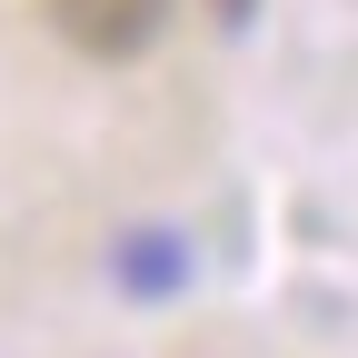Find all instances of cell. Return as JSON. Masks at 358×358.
<instances>
[{"label": "cell", "mask_w": 358, "mask_h": 358, "mask_svg": "<svg viewBox=\"0 0 358 358\" xmlns=\"http://www.w3.org/2000/svg\"><path fill=\"white\" fill-rule=\"evenodd\" d=\"M50 30L90 60H140L169 30V0H50Z\"/></svg>", "instance_id": "cell-1"}, {"label": "cell", "mask_w": 358, "mask_h": 358, "mask_svg": "<svg viewBox=\"0 0 358 358\" xmlns=\"http://www.w3.org/2000/svg\"><path fill=\"white\" fill-rule=\"evenodd\" d=\"M209 10H219V20H249V10H259V0H209Z\"/></svg>", "instance_id": "cell-2"}]
</instances>
